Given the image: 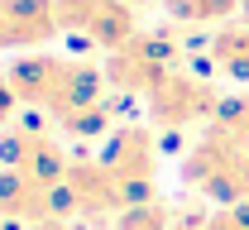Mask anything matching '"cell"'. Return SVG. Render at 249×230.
<instances>
[{"label":"cell","mask_w":249,"mask_h":230,"mask_svg":"<svg viewBox=\"0 0 249 230\" xmlns=\"http://www.w3.org/2000/svg\"><path fill=\"white\" fill-rule=\"evenodd\" d=\"M62 192H67V211L72 216H87V221H115L120 211H129L120 182L110 177L106 159H72L67 177H62Z\"/></svg>","instance_id":"cell-8"},{"label":"cell","mask_w":249,"mask_h":230,"mask_svg":"<svg viewBox=\"0 0 249 230\" xmlns=\"http://www.w3.org/2000/svg\"><path fill=\"white\" fill-rule=\"evenodd\" d=\"M182 182L216 206H249V144L206 125L182 159Z\"/></svg>","instance_id":"cell-2"},{"label":"cell","mask_w":249,"mask_h":230,"mask_svg":"<svg viewBox=\"0 0 249 230\" xmlns=\"http://www.w3.org/2000/svg\"><path fill=\"white\" fill-rule=\"evenodd\" d=\"M101 67H106L110 91H120V96H149L173 67H182L178 29H139L124 48L106 53Z\"/></svg>","instance_id":"cell-3"},{"label":"cell","mask_w":249,"mask_h":230,"mask_svg":"<svg viewBox=\"0 0 249 230\" xmlns=\"http://www.w3.org/2000/svg\"><path fill=\"white\" fill-rule=\"evenodd\" d=\"M62 34L53 0H0V53H34Z\"/></svg>","instance_id":"cell-10"},{"label":"cell","mask_w":249,"mask_h":230,"mask_svg":"<svg viewBox=\"0 0 249 230\" xmlns=\"http://www.w3.org/2000/svg\"><path fill=\"white\" fill-rule=\"evenodd\" d=\"M206 63L225 77H235V82H249V19H230V24L211 29Z\"/></svg>","instance_id":"cell-12"},{"label":"cell","mask_w":249,"mask_h":230,"mask_svg":"<svg viewBox=\"0 0 249 230\" xmlns=\"http://www.w3.org/2000/svg\"><path fill=\"white\" fill-rule=\"evenodd\" d=\"M206 230H249V206H216L206 216Z\"/></svg>","instance_id":"cell-15"},{"label":"cell","mask_w":249,"mask_h":230,"mask_svg":"<svg viewBox=\"0 0 249 230\" xmlns=\"http://www.w3.org/2000/svg\"><path fill=\"white\" fill-rule=\"evenodd\" d=\"M144 101H149V120H154L158 130H192V125L206 130L216 120V110H220L225 96H220L206 77H196L187 67H173Z\"/></svg>","instance_id":"cell-5"},{"label":"cell","mask_w":249,"mask_h":230,"mask_svg":"<svg viewBox=\"0 0 249 230\" xmlns=\"http://www.w3.org/2000/svg\"><path fill=\"white\" fill-rule=\"evenodd\" d=\"M0 221H24V226L72 221L62 182H58V187H48V182H34V177H24V173L0 168Z\"/></svg>","instance_id":"cell-9"},{"label":"cell","mask_w":249,"mask_h":230,"mask_svg":"<svg viewBox=\"0 0 249 230\" xmlns=\"http://www.w3.org/2000/svg\"><path fill=\"white\" fill-rule=\"evenodd\" d=\"M0 168L58 187L62 177H67V168H72V154L62 149V134L53 130V125L15 120L10 130H0Z\"/></svg>","instance_id":"cell-4"},{"label":"cell","mask_w":249,"mask_h":230,"mask_svg":"<svg viewBox=\"0 0 249 230\" xmlns=\"http://www.w3.org/2000/svg\"><path fill=\"white\" fill-rule=\"evenodd\" d=\"M29 230H72L67 221H43V226H29Z\"/></svg>","instance_id":"cell-17"},{"label":"cell","mask_w":249,"mask_h":230,"mask_svg":"<svg viewBox=\"0 0 249 230\" xmlns=\"http://www.w3.org/2000/svg\"><path fill=\"white\" fill-rule=\"evenodd\" d=\"M53 10H58L62 34H77L82 43H91L101 53H115L139 34L134 10L124 0H53Z\"/></svg>","instance_id":"cell-7"},{"label":"cell","mask_w":249,"mask_h":230,"mask_svg":"<svg viewBox=\"0 0 249 230\" xmlns=\"http://www.w3.org/2000/svg\"><path fill=\"white\" fill-rule=\"evenodd\" d=\"M129 10H144V5H163V0H124Z\"/></svg>","instance_id":"cell-18"},{"label":"cell","mask_w":249,"mask_h":230,"mask_svg":"<svg viewBox=\"0 0 249 230\" xmlns=\"http://www.w3.org/2000/svg\"><path fill=\"white\" fill-rule=\"evenodd\" d=\"M10 87L19 106H34L48 115V125L72 115V110H87V106H101L106 101V67L96 63H82V58H58V53H19L15 63L5 67Z\"/></svg>","instance_id":"cell-1"},{"label":"cell","mask_w":249,"mask_h":230,"mask_svg":"<svg viewBox=\"0 0 249 230\" xmlns=\"http://www.w3.org/2000/svg\"><path fill=\"white\" fill-rule=\"evenodd\" d=\"M110 177L120 182V192L129 206L139 201H154V187H158V134L149 125H120L110 134V149L101 154Z\"/></svg>","instance_id":"cell-6"},{"label":"cell","mask_w":249,"mask_h":230,"mask_svg":"<svg viewBox=\"0 0 249 230\" xmlns=\"http://www.w3.org/2000/svg\"><path fill=\"white\" fill-rule=\"evenodd\" d=\"M110 230H206V211L196 201H139L120 211Z\"/></svg>","instance_id":"cell-11"},{"label":"cell","mask_w":249,"mask_h":230,"mask_svg":"<svg viewBox=\"0 0 249 230\" xmlns=\"http://www.w3.org/2000/svg\"><path fill=\"white\" fill-rule=\"evenodd\" d=\"M211 125H216L220 134H230V139L249 144V96H225Z\"/></svg>","instance_id":"cell-14"},{"label":"cell","mask_w":249,"mask_h":230,"mask_svg":"<svg viewBox=\"0 0 249 230\" xmlns=\"http://www.w3.org/2000/svg\"><path fill=\"white\" fill-rule=\"evenodd\" d=\"M240 5L245 0H163V15L178 29H220L240 15Z\"/></svg>","instance_id":"cell-13"},{"label":"cell","mask_w":249,"mask_h":230,"mask_svg":"<svg viewBox=\"0 0 249 230\" xmlns=\"http://www.w3.org/2000/svg\"><path fill=\"white\" fill-rule=\"evenodd\" d=\"M15 110H19V96H15V87H10L5 67H0V130H10V125H15Z\"/></svg>","instance_id":"cell-16"}]
</instances>
